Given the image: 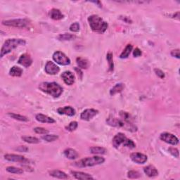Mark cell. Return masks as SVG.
I'll return each mask as SVG.
<instances>
[{"label": "cell", "mask_w": 180, "mask_h": 180, "mask_svg": "<svg viewBox=\"0 0 180 180\" xmlns=\"http://www.w3.org/2000/svg\"><path fill=\"white\" fill-rule=\"evenodd\" d=\"M123 146L124 147H128L130 148H134L136 147V144L135 143V142H134L132 140L129 139H126L125 142L124 143Z\"/></svg>", "instance_id": "cell-37"}, {"label": "cell", "mask_w": 180, "mask_h": 180, "mask_svg": "<svg viewBox=\"0 0 180 180\" xmlns=\"http://www.w3.org/2000/svg\"><path fill=\"white\" fill-rule=\"evenodd\" d=\"M8 115L11 117V118L15 119V120L21 121V122H28V118L25 116L19 115V114L16 113H9Z\"/></svg>", "instance_id": "cell-29"}, {"label": "cell", "mask_w": 180, "mask_h": 180, "mask_svg": "<svg viewBox=\"0 0 180 180\" xmlns=\"http://www.w3.org/2000/svg\"><path fill=\"white\" fill-rule=\"evenodd\" d=\"M160 139L165 143L171 145H177L179 143V139L176 136L169 132H163L160 135Z\"/></svg>", "instance_id": "cell-8"}, {"label": "cell", "mask_w": 180, "mask_h": 180, "mask_svg": "<svg viewBox=\"0 0 180 180\" xmlns=\"http://www.w3.org/2000/svg\"><path fill=\"white\" fill-rule=\"evenodd\" d=\"M6 171L11 174H20L23 172V170L21 168H18V167H14V166H9L6 167Z\"/></svg>", "instance_id": "cell-31"}, {"label": "cell", "mask_w": 180, "mask_h": 180, "mask_svg": "<svg viewBox=\"0 0 180 180\" xmlns=\"http://www.w3.org/2000/svg\"><path fill=\"white\" fill-rule=\"evenodd\" d=\"M53 59L57 64L61 65H68L70 64V58L64 53L60 51L55 52L53 54Z\"/></svg>", "instance_id": "cell-7"}, {"label": "cell", "mask_w": 180, "mask_h": 180, "mask_svg": "<svg viewBox=\"0 0 180 180\" xmlns=\"http://www.w3.org/2000/svg\"><path fill=\"white\" fill-rule=\"evenodd\" d=\"M39 89L42 92L55 98L59 97L63 93L62 87L54 82H42L39 85Z\"/></svg>", "instance_id": "cell-1"}, {"label": "cell", "mask_w": 180, "mask_h": 180, "mask_svg": "<svg viewBox=\"0 0 180 180\" xmlns=\"http://www.w3.org/2000/svg\"><path fill=\"white\" fill-rule=\"evenodd\" d=\"M143 172L144 173L149 177H154L158 175V171L155 168L154 165H148V166L143 167Z\"/></svg>", "instance_id": "cell-18"}, {"label": "cell", "mask_w": 180, "mask_h": 180, "mask_svg": "<svg viewBox=\"0 0 180 180\" xmlns=\"http://www.w3.org/2000/svg\"><path fill=\"white\" fill-rule=\"evenodd\" d=\"M168 151L170 152V154L173 155L174 157L177 158H179V150L177 149V148L174 147H170L168 148Z\"/></svg>", "instance_id": "cell-39"}, {"label": "cell", "mask_w": 180, "mask_h": 180, "mask_svg": "<svg viewBox=\"0 0 180 180\" xmlns=\"http://www.w3.org/2000/svg\"><path fill=\"white\" fill-rule=\"evenodd\" d=\"M4 158L8 161L11 162H20V163L23 164H29L30 160L27 159L25 157L21 155H16V154H6L4 155Z\"/></svg>", "instance_id": "cell-9"}, {"label": "cell", "mask_w": 180, "mask_h": 180, "mask_svg": "<svg viewBox=\"0 0 180 180\" xmlns=\"http://www.w3.org/2000/svg\"><path fill=\"white\" fill-rule=\"evenodd\" d=\"M90 151L92 154H96V155H103L106 154L107 152V150L105 148L100 147H94L90 148Z\"/></svg>", "instance_id": "cell-26"}, {"label": "cell", "mask_w": 180, "mask_h": 180, "mask_svg": "<svg viewBox=\"0 0 180 180\" xmlns=\"http://www.w3.org/2000/svg\"><path fill=\"white\" fill-rule=\"evenodd\" d=\"M45 69L46 72L49 75H56L60 71L59 67L56 65L53 62L50 61L47 62Z\"/></svg>", "instance_id": "cell-12"}, {"label": "cell", "mask_w": 180, "mask_h": 180, "mask_svg": "<svg viewBox=\"0 0 180 180\" xmlns=\"http://www.w3.org/2000/svg\"><path fill=\"white\" fill-rule=\"evenodd\" d=\"M22 139H23L24 142L29 143H40V141L39 139L37 137H28V136H25V137H22Z\"/></svg>", "instance_id": "cell-32"}, {"label": "cell", "mask_w": 180, "mask_h": 180, "mask_svg": "<svg viewBox=\"0 0 180 180\" xmlns=\"http://www.w3.org/2000/svg\"><path fill=\"white\" fill-rule=\"evenodd\" d=\"M154 71H155V73L156 74V75L158 77H159L160 78H161V79H163L164 77H165V73L163 72V71H162L161 70H160V69H158V68H155V70H154Z\"/></svg>", "instance_id": "cell-41"}, {"label": "cell", "mask_w": 180, "mask_h": 180, "mask_svg": "<svg viewBox=\"0 0 180 180\" xmlns=\"http://www.w3.org/2000/svg\"><path fill=\"white\" fill-rule=\"evenodd\" d=\"M78 127V123L76 121H72V122L70 123V124L68 126L65 127V130L69 131V132H73Z\"/></svg>", "instance_id": "cell-36"}, {"label": "cell", "mask_w": 180, "mask_h": 180, "mask_svg": "<svg viewBox=\"0 0 180 180\" xmlns=\"http://www.w3.org/2000/svg\"><path fill=\"white\" fill-rule=\"evenodd\" d=\"M133 49V46L132 45H127L126 46V47L125 48V49L123 50V52L121 53V54L120 55V58H127L129 56H130L131 52L132 51Z\"/></svg>", "instance_id": "cell-27"}, {"label": "cell", "mask_w": 180, "mask_h": 180, "mask_svg": "<svg viewBox=\"0 0 180 180\" xmlns=\"http://www.w3.org/2000/svg\"><path fill=\"white\" fill-rule=\"evenodd\" d=\"M172 18H174L179 19V11H177V13L174 14L173 15H172Z\"/></svg>", "instance_id": "cell-47"}, {"label": "cell", "mask_w": 180, "mask_h": 180, "mask_svg": "<svg viewBox=\"0 0 180 180\" xmlns=\"http://www.w3.org/2000/svg\"><path fill=\"white\" fill-rule=\"evenodd\" d=\"M36 120H37L38 122L42 123H55L56 120L52 118H50L46 115H44V114H37L35 117Z\"/></svg>", "instance_id": "cell-19"}, {"label": "cell", "mask_w": 180, "mask_h": 180, "mask_svg": "<svg viewBox=\"0 0 180 180\" xmlns=\"http://www.w3.org/2000/svg\"><path fill=\"white\" fill-rule=\"evenodd\" d=\"M123 21H125L126 23H132V21H131L130 19L128 18V17L124 16V18H123Z\"/></svg>", "instance_id": "cell-46"}, {"label": "cell", "mask_w": 180, "mask_h": 180, "mask_svg": "<svg viewBox=\"0 0 180 180\" xmlns=\"http://www.w3.org/2000/svg\"><path fill=\"white\" fill-rule=\"evenodd\" d=\"M75 71L77 72V75H78V76L80 77V78H82V72L81 71L80 68H75Z\"/></svg>", "instance_id": "cell-45"}, {"label": "cell", "mask_w": 180, "mask_h": 180, "mask_svg": "<svg viewBox=\"0 0 180 180\" xmlns=\"http://www.w3.org/2000/svg\"><path fill=\"white\" fill-rule=\"evenodd\" d=\"M49 175L50 176L55 177V178H58V179H65L69 178L68 176V174H65L64 172L61 171V170H52V171H50Z\"/></svg>", "instance_id": "cell-21"}, {"label": "cell", "mask_w": 180, "mask_h": 180, "mask_svg": "<svg viewBox=\"0 0 180 180\" xmlns=\"http://www.w3.org/2000/svg\"><path fill=\"white\" fill-rule=\"evenodd\" d=\"M65 156L70 160H75L79 157V154L76 151L72 148H68L64 151Z\"/></svg>", "instance_id": "cell-20"}, {"label": "cell", "mask_w": 180, "mask_h": 180, "mask_svg": "<svg viewBox=\"0 0 180 180\" xmlns=\"http://www.w3.org/2000/svg\"><path fill=\"white\" fill-rule=\"evenodd\" d=\"M124 88H125V85H124V84L123 83L116 84L115 86L111 89L110 94L111 96H114L116 94L120 93V92L124 89Z\"/></svg>", "instance_id": "cell-24"}, {"label": "cell", "mask_w": 180, "mask_h": 180, "mask_svg": "<svg viewBox=\"0 0 180 180\" xmlns=\"http://www.w3.org/2000/svg\"><path fill=\"white\" fill-rule=\"evenodd\" d=\"M23 69L18 66H13L10 69L9 75L13 77H21L23 74Z\"/></svg>", "instance_id": "cell-25"}, {"label": "cell", "mask_w": 180, "mask_h": 180, "mask_svg": "<svg viewBox=\"0 0 180 180\" xmlns=\"http://www.w3.org/2000/svg\"><path fill=\"white\" fill-rule=\"evenodd\" d=\"M76 63L80 68L81 69H87L89 65L88 60L82 57H77L76 58Z\"/></svg>", "instance_id": "cell-23"}, {"label": "cell", "mask_w": 180, "mask_h": 180, "mask_svg": "<svg viewBox=\"0 0 180 180\" xmlns=\"http://www.w3.org/2000/svg\"><path fill=\"white\" fill-rule=\"evenodd\" d=\"M170 54H171L172 57H175L177 58H179V49H177L172 50L171 53H170Z\"/></svg>", "instance_id": "cell-43"}, {"label": "cell", "mask_w": 180, "mask_h": 180, "mask_svg": "<svg viewBox=\"0 0 180 180\" xmlns=\"http://www.w3.org/2000/svg\"><path fill=\"white\" fill-rule=\"evenodd\" d=\"M126 136L124 135L123 133H118L113 137V145L115 148H118L119 147L121 144H124V143L125 142L126 139H127Z\"/></svg>", "instance_id": "cell-13"}, {"label": "cell", "mask_w": 180, "mask_h": 180, "mask_svg": "<svg viewBox=\"0 0 180 180\" xmlns=\"http://www.w3.org/2000/svg\"><path fill=\"white\" fill-rule=\"evenodd\" d=\"M34 131H35L37 134H40V135H47V134L49 133V131L47 130H46L45 128L40 127H35L34 129Z\"/></svg>", "instance_id": "cell-40"}, {"label": "cell", "mask_w": 180, "mask_h": 180, "mask_svg": "<svg viewBox=\"0 0 180 180\" xmlns=\"http://www.w3.org/2000/svg\"><path fill=\"white\" fill-rule=\"evenodd\" d=\"M105 162V159L101 156H93L87 157L75 162V165L79 167H93L95 165H101Z\"/></svg>", "instance_id": "cell-5"}, {"label": "cell", "mask_w": 180, "mask_h": 180, "mask_svg": "<svg viewBox=\"0 0 180 180\" xmlns=\"http://www.w3.org/2000/svg\"><path fill=\"white\" fill-rule=\"evenodd\" d=\"M127 177L130 179H138L141 177V174L135 170H130L127 172Z\"/></svg>", "instance_id": "cell-35"}, {"label": "cell", "mask_w": 180, "mask_h": 180, "mask_svg": "<svg viewBox=\"0 0 180 180\" xmlns=\"http://www.w3.org/2000/svg\"><path fill=\"white\" fill-rule=\"evenodd\" d=\"M88 22L90 28L95 33H104L108 28V23L97 15L90 16L88 18Z\"/></svg>", "instance_id": "cell-3"}, {"label": "cell", "mask_w": 180, "mask_h": 180, "mask_svg": "<svg viewBox=\"0 0 180 180\" xmlns=\"http://www.w3.org/2000/svg\"><path fill=\"white\" fill-rule=\"evenodd\" d=\"M71 174H72L75 179L79 180H89L94 179L93 177L91 174L85 173V172H78V171H71Z\"/></svg>", "instance_id": "cell-17"}, {"label": "cell", "mask_w": 180, "mask_h": 180, "mask_svg": "<svg viewBox=\"0 0 180 180\" xmlns=\"http://www.w3.org/2000/svg\"><path fill=\"white\" fill-rule=\"evenodd\" d=\"M106 59L108 61L109 65V72H113L114 69V64H113V53L111 52H108L107 53Z\"/></svg>", "instance_id": "cell-30"}, {"label": "cell", "mask_w": 180, "mask_h": 180, "mask_svg": "<svg viewBox=\"0 0 180 180\" xmlns=\"http://www.w3.org/2000/svg\"><path fill=\"white\" fill-rule=\"evenodd\" d=\"M142 52L139 48H136L135 50L133 51V56L135 57H139L142 56Z\"/></svg>", "instance_id": "cell-42"}, {"label": "cell", "mask_w": 180, "mask_h": 180, "mask_svg": "<svg viewBox=\"0 0 180 180\" xmlns=\"http://www.w3.org/2000/svg\"><path fill=\"white\" fill-rule=\"evenodd\" d=\"M18 63L25 68H28L32 65L33 59L30 57V56L28 54V53H24V54H22L20 58H19Z\"/></svg>", "instance_id": "cell-14"}, {"label": "cell", "mask_w": 180, "mask_h": 180, "mask_svg": "<svg viewBox=\"0 0 180 180\" xmlns=\"http://www.w3.org/2000/svg\"><path fill=\"white\" fill-rule=\"evenodd\" d=\"M80 24L78 23H77V22H75V23H73L72 24H71L70 26V30L72 31V32L73 33H77L80 30Z\"/></svg>", "instance_id": "cell-38"}, {"label": "cell", "mask_w": 180, "mask_h": 180, "mask_svg": "<svg viewBox=\"0 0 180 180\" xmlns=\"http://www.w3.org/2000/svg\"><path fill=\"white\" fill-rule=\"evenodd\" d=\"M75 35H72V34H69V33H64V34H60L58 36V40H59L61 41H69V40H72L75 39Z\"/></svg>", "instance_id": "cell-28"}, {"label": "cell", "mask_w": 180, "mask_h": 180, "mask_svg": "<svg viewBox=\"0 0 180 180\" xmlns=\"http://www.w3.org/2000/svg\"><path fill=\"white\" fill-rule=\"evenodd\" d=\"M130 158L133 162L137 164H144L148 160L147 155L141 153H132L130 155Z\"/></svg>", "instance_id": "cell-11"}, {"label": "cell", "mask_w": 180, "mask_h": 180, "mask_svg": "<svg viewBox=\"0 0 180 180\" xmlns=\"http://www.w3.org/2000/svg\"><path fill=\"white\" fill-rule=\"evenodd\" d=\"M49 16L51 18H52L53 20L55 21L61 20L64 18V15H63L61 11L57 9H52L49 11Z\"/></svg>", "instance_id": "cell-22"}, {"label": "cell", "mask_w": 180, "mask_h": 180, "mask_svg": "<svg viewBox=\"0 0 180 180\" xmlns=\"http://www.w3.org/2000/svg\"><path fill=\"white\" fill-rule=\"evenodd\" d=\"M42 139L47 141L48 142H54V141L57 140L58 139V137L57 135H44L42 137Z\"/></svg>", "instance_id": "cell-34"}, {"label": "cell", "mask_w": 180, "mask_h": 180, "mask_svg": "<svg viewBox=\"0 0 180 180\" xmlns=\"http://www.w3.org/2000/svg\"><path fill=\"white\" fill-rule=\"evenodd\" d=\"M57 113L60 115H66L68 116H73L75 114V110L71 106H64L57 109Z\"/></svg>", "instance_id": "cell-16"}, {"label": "cell", "mask_w": 180, "mask_h": 180, "mask_svg": "<svg viewBox=\"0 0 180 180\" xmlns=\"http://www.w3.org/2000/svg\"><path fill=\"white\" fill-rule=\"evenodd\" d=\"M120 118L123 119V120L127 121V122H131L132 123V117L130 115L128 112L126 111H120Z\"/></svg>", "instance_id": "cell-33"}, {"label": "cell", "mask_w": 180, "mask_h": 180, "mask_svg": "<svg viewBox=\"0 0 180 180\" xmlns=\"http://www.w3.org/2000/svg\"><path fill=\"white\" fill-rule=\"evenodd\" d=\"M26 42L23 39H9V40L5 41V42L4 43L3 46H2L0 57H4V56L11 52L14 49H15L18 46H24Z\"/></svg>", "instance_id": "cell-4"}, {"label": "cell", "mask_w": 180, "mask_h": 180, "mask_svg": "<svg viewBox=\"0 0 180 180\" xmlns=\"http://www.w3.org/2000/svg\"><path fill=\"white\" fill-rule=\"evenodd\" d=\"M17 150L19 151H21V152H22V151L26 152L28 151V148L25 147H24V146H23V147H20L18 148H17Z\"/></svg>", "instance_id": "cell-44"}, {"label": "cell", "mask_w": 180, "mask_h": 180, "mask_svg": "<svg viewBox=\"0 0 180 180\" xmlns=\"http://www.w3.org/2000/svg\"><path fill=\"white\" fill-rule=\"evenodd\" d=\"M106 123L111 127L117 128H123L124 130L135 132L137 130V127L132 123L127 122L123 119H118L113 116H109L106 119Z\"/></svg>", "instance_id": "cell-2"}, {"label": "cell", "mask_w": 180, "mask_h": 180, "mask_svg": "<svg viewBox=\"0 0 180 180\" xmlns=\"http://www.w3.org/2000/svg\"><path fill=\"white\" fill-rule=\"evenodd\" d=\"M2 24L4 25L9 26V27H14V28H25L28 25L29 21L27 19H11V20H6L2 21Z\"/></svg>", "instance_id": "cell-6"}, {"label": "cell", "mask_w": 180, "mask_h": 180, "mask_svg": "<svg viewBox=\"0 0 180 180\" xmlns=\"http://www.w3.org/2000/svg\"><path fill=\"white\" fill-rule=\"evenodd\" d=\"M99 113V111L94 108H88L84 110L80 115V118L82 120H86L89 121L94 118V116H96L97 114Z\"/></svg>", "instance_id": "cell-10"}, {"label": "cell", "mask_w": 180, "mask_h": 180, "mask_svg": "<svg viewBox=\"0 0 180 180\" xmlns=\"http://www.w3.org/2000/svg\"><path fill=\"white\" fill-rule=\"evenodd\" d=\"M61 78L64 82L68 85H72L75 82V75L70 71H65L61 75Z\"/></svg>", "instance_id": "cell-15"}]
</instances>
